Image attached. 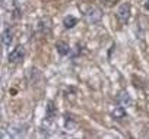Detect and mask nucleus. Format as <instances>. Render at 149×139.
<instances>
[{
  "label": "nucleus",
  "instance_id": "9",
  "mask_svg": "<svg viewBox=\"0 0 149 139\" xmlns=\"http://www.w3.org/2000/svg\"><path fill=\"white\" fill-rule=\"evenodd\" d=\"M76 25H78V19L74 18V16L67 15V16L63 18V27H64L66 29H72V28L76 27Z\"/></svg>",
  "mask_w": 149,
  "mask_h": 139
},
{
  "label": "nucleus",
  "instance_id": "3",
  "mask_svg": "<svg viewBox=\"0 0 149 139\" xmlns=\"http://www.w3.org/2000/svg\"><path fill=\"white\" fill-rule=\"evenodd\" d=\"M24 57H25V48H24V45H16V47L9 53L8 60H9V63H12V64H18V63H21V61L24 60Z\"/></svg>",
  "mask_w": 149,
  "mask_h": 139
},
{
  "label": "nucleus",
  "instance_id": "2",
  "mask_svg": "<svg viewBox=\"0 0 149 139\" xmlns=\"http://www.w3.org/2000/svg\"><path fill=\"white\" fill-rule=\"evenodd\" d=\"M130 13H132V6H130L129 2L120 5L118 9H117V13H116L117 21H118L121 25H126V24L129 22V19H130Z\"/></svg>",
  "mask_w": 149,
  "mask_h": 139
},
{
  "label": "nucleus",
  "instance_id": "11",
  "mask_svg": "<svg viewBox=\"0 0 149 139\" xmlns=\"http://www.w3.org/2000/svg\"><path fill=\"white\" fill-rule=\"evenodd\" d=\"M100 3L104 5L105 8H113L118 3V0H100Z\"/></svg>",
  "mask_w": 149,
  "mask_h": 139
},
{
  "label": "nucleus",
  "instance_id": "12",
  "mask_svg": "<svg viewBox=\"0 0 149 139\" xmlns=\"http://www.w3.org/2000/svg\"><path fill=\"white\" fill-rule=\"evenodd\" d=\"M145 9L149 12V0H146V2H145Z\"/></svg>",
  "mask_w": 149,
  "mask_h": 139
},
{
  "label": "nucleus",
  "instance_id": "8",
  "mask_svg": "<svg viewBox=\"0 0 149 139\" xmlns=\"http://www.w3.org/2000/svg\"><path fill=\"white\" fill-rule=\"evenodd\" d=\"M2 43L5 47H10V44L13 43V32L10 28H6L3 32H2Z\"/></svg>",
  "mask_w": 149,
  "mask_h": 139
},
{
  "label": "nucleus",
  "instance_id": "6",
  "mask_svg": "<svg viewBox=\"0 0 149 139\" xmlns=\"http://www.w3.org/2000/svg\"><path fill=\"white\" fill-rule=\"evenodd\" d=\"M57 116V107L54 105V101H48L47 103V108H45V120L47 122H53Z\"/></svg>",
  "mask_w": 149,
  "mask_h": 139
},
{
  "label": "nucleus",
  "instance_id": "5",
  "mask_svg": "<svg viewBox=\"0 0 149 139\" xmlns=\"http://www.w3.org/2000/svg\"><path fill=\"white\" fill-rule=\"evenodd\" d=\"M38 31L42 34V35H48L51 32V19L44 16L38 21Z\"/></svg>",
  "mask_w": 149,
  "mask_h": 139
},
{
  "label": "nucleus",
  "instance_id": "7",
  "mask_svg": "<svg viewBox=\"0 0 149 139\" xmlns=\"http://www.w3.org/2000/svg\"><path fill=\"white\" fill-rule=\"evenodd\" d=\"M56 50H57V53L60 54V56H67V54H70V51H72V48H70V45L66 43V41H57L56 43Z\"/></svg>",
  "mask_w": 149,
  "mask_h": 139
},
{
  "label": "nucleus",
  "instance_id": "1",
  "mask_svg": "<svg viewBox=\"0 0 149 139\" xmlns=\"http://www.w3.org/2000/svg\"><path fill=\"white\" fill-rule=\"evenodd\" d=\"M82 13H84V18L86 19V22H89V24H98L102 18L101 9L94 5H88L86 8H82Z\"/></svg>",
  "mask_w": 149,
  "mask_h": 139
},
{
  "label": "nucleus",
  "instance_id": "4",
  "mask_svg": "<svg viewBox=\"0 0 149 139\" xmlns=\"http://www.w3.org/2000/svg\"><path fill=\"white\" fill-rule=\"evenodd\" d=\"M132 104H133V100H132L130 94H129L127 91H120L118 95H117V105H121V107L127 108V107H130Z\"/></svg>",
  "mask_w": 149,
  "mask_h": 139
},
{
  "label": "nucleus",
  "instance_id": "10",
  "mask_svg": "<svg viewBox=\"0 0 149 139\" xmlns=\"http://www.w3.org/2000/svg\"><path fill=\"white\" fill-rule=\"evenodd\" d=\"M111 116L116 119V120H123L126 117V108L121 107V105H117L113 111H111Z\"/></svg>",
  "mask_w": 149,
  "mask_h": 139
}]
</instances>
